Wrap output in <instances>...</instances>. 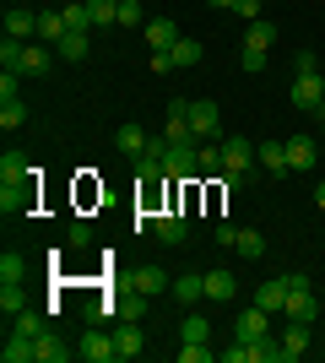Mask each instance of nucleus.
Here are the masks:
<instances>
[{
  "label": "nucleus",
  "mask_w": 325,
  "mask_h": 363,
  "mask_svg": "<svg viewBox=\"0 0 325 363\" xmlns=\"http://www.w3.org/2000/svg\"><path fill=\"white\" fill-rule=\"evenodd\" d=\"M282 315H287V320H298V325H314L320 303H314V293H309V277L287 272V309H282Z\"/></svg>",
  "instance_id": "nucleus-1"
},
{
  "label": "nucleus",
  "mask_w": 325,
  "mask_h": 363,
  "mask_svg": "<svg viewBox=\"0 0 325 363\" xmlns=\"http://www.w3.org/2000/svg\"><path fill=\"white\" fill-rule=\"evenodd\" d=\"M38 179V174H33ZM33 179H11V184H0V217H28L33 212V201H38V184Z\"/></svg>",
  "instance_id": "nucleus-2"
},
{
  "label": "nucleus",
  "mask_w": 325,
  "mask_h": 363,
  "mask_svg": "<svg viewBox=\"0 0 325 363\" xmlns=\"http://www.w3.org/2000/svg\"><path fill=\"white\" fill-rule=\"evenodd\" d=\"M190 130H195V141H222V114H217L212 98L190 104Z\"/></svg>",
  "instance_id": "nucleus-3"
},
{
  "label": "nucleus",
  "mask_w": 325,
  "mask_h": 363,
  "mask_svg": "<svg viewBox=\"0 0 325 363\" xmlns=\"http://www.w3.org/2000/svg\"><path fill=\"white\" fill-rule=\"evenodd\" d=\"M287 98H293V108L314 114V108L325 104V71H320V76H293V87H287Z\"/></svg>",
  "instance_id": "nucleus-4"
},
{
  "label": "nucleus",
  "mask_w": 325,
  "mask_h": 363,
  "mask_svg": "<svg viewBox=\"0 0 325 363\" xmlns=\"http://www.w3.org/2000/svg\"><path fill=\"white\" fill-rule=\"evenodd\" d=\"M76 358H81V363H114L120 352H114V336H103L98 325H87V331H81V342H76Z\"/></svg>",
  "instance_id": "nucleus-5"
},
{
  "label": "nucleus",
  "mask_w": 325,
  "mask_h": 363,
  "mask_svg": "<svg viewBox=\"0 0 325 363\" xmlns=\"http://www.w3.org/2000/svg\"><path fill=\"white\" fill-rule=\"evenodd\" d=\"M217 147H222V168L249 174V163H255V141H249V136H222Z\"/></svg>",
  "instance_id": "nucleus-6"
},
{
  "label": "nucleus",
  "mask_w": 325,
  "mask_h": 363,
  "mask_svg": "<svg viewBox=\"0 0 325 363\" xmlns=\"http://www.w3.org/2000/svg\"><path fill=\"white\" fill-rule=\"evenodd\" d=\"M233 336H244V342H261V336H271V315H266L261 303L239 309V320H233Z\"/></svg>",
  "instance_id": "nucleus-7"
},
{
  "label": "nucleus",
  "mask_w": 325,
  "mask_h": 363,
  "mask_svg": "<svg viewBox=\"0 0 325 363\" xmlns=\"http://www.w3.org/2000/svg\"><path fill=\"white\" fill-rule=\"evenodd\" d=\"M255 163H261L266 174H271V179L293 174V168H287V141H261V147H255Z\"/></svg>",
  "instance_id": "nucleus-8"
},
{
  "label": "nucleus",
  "mask_w": 325,
  "mask_h": 363,
  "mask_svg": "<svg viewBox=\"0 0 325 363\" xmlns=\"http://www.w3.org/2000/svg\"><path fill=\"white\" fill-rule=\"evenodd\" d=\"M309 331H314V325H298V320H287V331L277 336V342H282V363H293V358H304V352H309Z\"/></svg>",
  "instance_id": "nucleus-9"
},
{
  "label": "nucleus",
  "mask_w": 325,
  "mask_h": 363,
  "mask_svg": "<svg viewBox=\"0 0 325 363\" xmlns=\"http://www.w3.org/2000/svg\"><path fill=\"white\" fill-rule=\"evenodd\" d=\"M141 38H147V49H173V44H179V38H185V33L173 28L169 16H152V22L141 28Z\"/></svg>",
  "instance_id": "nucleus-10"
},
{
  "label": "nucleus",
  "mask_w": 325,
  "mask_h": 363,
  "mask_svg": "<svg viewBox=\"0 0 325 363\" xmlns=\"http://www.w3.org/2000/svg\"><path fill=\"white\" fill-rule=\"evenodd\" d=\"M114 147H120L125 157L136 163V157H147V147H152V136H147L141 125H120V130H114Z\"/></svg>",
  "instance_id": "nucleus-11"
},
{
  "label": "nucleus",
  "mask_w": 325,
  "mask_h": 363,
  "mask_svg": "<svg viewBox=\"0 0 325 363\" xmlns=\"http://www.w3.org/2000/svg\"><path fill=\"white\" fill-rule=\"evenodd\" d=\"M6 38H22V44H33V38H38V11H22V6H11V11H6Z\"/></svg>",
  "instance_id": "nucleus-12"
},
{
  "label": "nucleus",
  "mask_w": 325,
  "mask_h": 363,
  "mask_svg": "<svg viewBox=\"0 0 325 363\" xmlns=\"http://www.w3.org/2000/svg\"><path fill=\"white\" fill-rule=\"evenodd\" d=\"M255 303H261L266 315H282V309H287V277H271V282H261V288H255Z\"/></svg>",
  "instance_id": "nucleus-13"
},
{
  "label": "nucleus",
  "mask_w": 325,
  "mask_h": 363,
  "mask_svg": "<svg viewBox=\"0 0 325 363\" xmlns=\"http://www.w3.org/2000/svg\"><path fill=\"white\" fill-rule=\"evenodd\" d=\"M16 76H49V44H22V60H16Z\"/></svg>",
  "instance_id": "nucleus-14"
},
{
  "label": "nucleus",
  "mask_w": 325,
  "mask_h": 363,
  "mask_svg": "<svg viewBox=\"0 0 325 363\" xmlns=\"http://www.w3.org/2000/svg\"><path fill=\"white\" fill-rule=\"evenodd\" d=\"M49 315H55V309H33V303H28V309L11 320V331H16V336H33V342H38V336L49 331Z\"/></svg>",
  "instance_id": "nucleus-15"
},
{
  "label": "nucleus",
  "mask_w": 325,
  "mask_h": 363,
  "mask_svg": "<svg viewBox=\"0 0 325 363\" xmlns=\"http://www.w3.org/2000/svg\"><path fill=\"white\" fill-rule=\"evenodd\" d=\"M163 244H185L190 239V217H179V212H157V228H152Z\"/></svg>",
  "instance_id": "nucleus-16"
},
{
  "label": "nucleus",
  "mask_w": 325,
  "mask_h": 363,
  "mask_svg": "<svg viewBox=\"0 0 325 363\" xmlns=\"http://www.w3.org/2000/svg\"><path fill=\"white\" fill-rule=\"evenodd\" d=\"M287 168L293 174H309L314 168V136H287Z\"/></svg>",
  "instance_id": "nucleus-17"
},
{
  "label": "nucleus",
  "mask_w": 325,
  "mask_h": 363,
  "mask_svg": "<svg viewBox=\"0 0 325 363\" xmlns=\"http://www.w3.org/2000/svg\"><path fill=\"white\" fill-rule=\"evenodd\" d=\"M0 358L6 363H38V342H33V336H6V347H0Z\"/></svg>",
  "instance_id": "nucleus-18"
},
{
  "label": "nucleus",
  "mask_w": 325,
  "mask_h": 363,
  "mask_svg": "<svg viewBox=\"0 0 325 363\" xmlns=\"http://www.w3.org/2000/svg\"><path fill=\"white\" fill-rule=\"evenodd\" d=\"M22 277H28V255H22V250H6V255H0V288H22Z\"/></svg>",
  "instance_id": "nucleus-19"
},
{
  "label": "nucleus",
  "mask_w": 325,
  "mask_h": 363,
  "mask_svg": "<svg viewBox=\"0 0 325 363\" xmlns=\"http://www.w3.org/2000/svg\"><path fill=\"white\" fill-rule=\"evenodd\" d=\"M71 358H76V347H65L60 331H44V336H38V363H71Z\"/></svg>",
  "instance_id": "nucleus-20"
},
{
  "label": "nucleus",
  "mask_w": 325,
  "mask_h": 363,
  "mask_svg": "<svg viewBox=\"0 0 325 363\" xmlns=\"http://www.w3.org/2000/svg\"><path fill=\"white\" fill-rule=\"evenodd\" d=\"M65 11H38V38H33V44H60L65 38Z\"/></svg>",
  "instance_id": "nucleus-21"
},
{
  "label": "nucleus",
  "mask_w": 325,
  "mask_h": 363,
  "mask_svg": "<svg viewBox=\"0 0 325 363\" xmlns=\"http://www.w3.org/2000/svg\"><path fill=\"white\" fill-rule=\"evenodd\" d=\"M141 347H147V342H141V325L125 320L120 331H114V352H120V358H141Z\"/></svg>",
  "instance_id": "nucleus-22"
},
{
  "label": "nucleus",
  "mask_w": 325,
  "mask_h": 363,
  "mask_svg": "<svg viewBox=\"0 0 325 363\" xmlns=\"http://www.w3.org/2000/svg\"><path fill=\"white\" fill-rule=\"evenodd\" d=\"M173 298H179V303H201L206 298V277L201 272H185L179 282H173Z\"/></svg>",
  "instance_id": "nucleus-23"
},
{
  "label": "nucleus",
  "mask_w": 325,
  "mask_h": 363,
  "mask_svg": "<svg viewBox=\"0 0 325 363\" xmlns=\"http://www.w3.org/2000/svg\"><path fill=\"white\" fill-rule=\"evenodd\" d=\"M87 49H93V33H65L60 44H55V55L60 60H87Z\"/></svg>",
  "instance_id": "nucleus-24"
},
{
  "label": "nucleus",
  "mask_w": 325,
  "mask_h": 363,
  "mask_svg": "<svg viewBox=\"0 0 325 363\" xmlns=\"http://www.w3.org/2000/svg\"><path fill=\"white\" fill-rule=\"evenodd\" d=\"M33 174H38V168H33L22 152H6V157H0V184H11V179H33Z\"/></svg>",
  "instance_id": "nucleus-25"
},
{
  "label": "nucleus",
  "mask_w": 325,
  "mask_h": 363,
  "mask_svg": "<svg viewBox=\"0 0 325 363\" xmlns=\"http://www.w3.org/2000/svg\"><path fill=\"white\" fill-rule=\"evenodd\" d=\"M233 293H239L233 272H206V298H212V303H228Z\"/></svg>",
  "instance_id": "nucleus-26"
},
{
  "label": "nucleus",
  "mask_w": 325,
  "mask_h": 363,
  "mask_svg": "<svg viewBox=\"0 0 325 363\" xmlns=\"http://www.w3.org/2000/svg\"><path fill=\"white\" fill-rule=\"evenodd\" d=\"M141 309H147V293L130 282V293H120V298H114V315H120V320H141Z\"/></svg>",
  "instance_id": "nucleus-27"
},
{
  "label": "nucleus",
  "mask_w": 325,
  "mask_h": 363,
  "mask_svg": "<svg viewBox=\"0 0 325 363\" xmlns=\"http://www.w3.org/2000/svg\"><path fill=\"white\" fill-rule=\"evenodd\" d=\"M244 44H249V49H271V44H277V28H271L266 16H255V22H249V33H244Z\"/></svg>",
  "instance_id": "nucleus-28"
},
{
  "label": "nucleus",
  "mask_w": 325,
  "mask_h": 363,
  "mask_svg": "<svg viewBox=\"0 0 325 363\" xmlns=\"http://www.w3.org/2000/svg\"><path fill=\"white\" fill-rule=\"evenodd\" d=\"M136 288L147 293V298H157V293L169 288V277H163V266H141V272H136Z\"/></svg>",
  "instance_id": "nucleus-29"
},
{
  "label": "nucleus",
  "mask_w": 325,
  "mask_h": 363,
  "mask_svg": "<svg viewBox=\"0 0 325 363\" xmlns=\"http://www.w3.org/2000/svg\"><path fill=\"white\" fill-rule=\"evenodd\" d=\"M217 358H222V363H261V347L239 336V342H233V347H222V352H217Z\"/></svg>",
  "instance_id": "nucleus-30"
},
{
  "label": "nucleus",
  "mask_w": 325,
  "mask_h": 363,
  "mask_svg": "<svg viewBox=\"0 0 325 363\" xmlns=\"http://www.w3.org/2000/svg\"><path fill=\"white\" fill-rule=\"evenodd\" d=\"M233 250H239L244 260H261L266 255V239L255 233V228H239V244H233Z\"/></svg>",
  "instance_id": "nucleus-31"
},
{
  "label": "nucleus",
  "mask_w": 325,
  "mask_h": 363,
  "mask_svg": "<svg viewBox=\"0 0 325 363\" xmlns=\"http://www.w3.org/2000/svg\"><path fill=\"white\" fill-rule=\"evenodd\" d=\"M169 55H173V65H185V71H190V65H201V55H206V49L195 44V38H179V44H173Z\"/></svg>",
  "instance_id": "nucleus-32"
},
{
  "label": "nucleus",
  "mask_w": 325,
  "mask_h": 363,
  "mask_svg": "<svg viewBox=\"0 0 325 363\" xmlns=\"http://www.w3.org/2000/svg\"><path fill=\"white\" fill-rule=\"evenodd\" d=\"M201 179H222V147L201 141Z\"/></svg>",
  "instance_id": "nucleus-33"
},
{
  "label": "nucleus",
  "mask_w": 325,
  "mask_h": 363,
  "mask_svg": "<svg viewBox=\"0 0 325 363\" xmlns=\"http://www.w3.org/2000/svg\"><path fill=\"white\" fill-rule=\"evenodd\" d=\"M22 120H28V104H22V98H6V104H0V130H16Z\"/></svg>",
  "instance_id": "nucleus-34"
},
{
  "label": "nucleus",
  "mask_w": 325,
  "mask_h": 363,
  "mask_svg": "<svg viewBox=\"0 0 325 363\" xmlns=\"http://www.w3.org/2000/svg\"><path fill=\"white\" fill-rule=\"evenodd\" d=\"M179 336H185V342H212V325H206V315H185Z\"/></svg>",
  "instance_id": "nucleus-35"
},
{
  "label": "nucleus",
  "mask_w": 325,
  "mask_h": 363,
  "mask_svg": "<svg viewBox=\"0 0 325 363\" xmlns=\"http://www.w3.org/2000/svg\"><path fill=\"white\" fill-rule=\"evenodd\" d=\"M0 309H6V320H16V315H22V309H28L22 288H0Z\"/></svg>",
  "instance_id": "nucleus-36"
},
{
  "label": "nucleus",
  "mask_w": 325,
  "mask_h": 363,
  "mask_svg": "<svg viewBox=\"0 0 325 363\" xmlns=\"http://www.w3.org/2000/svg\"><path fill=\"white\" fill-rule=\"evenodd\" d=\"M217 352L206 347V342H185V347H179V363H212Z\"/></svg>",
  "instance_id": "nucleus-37"
},
{
  "label": "nucleus",
  "mask_w": 325,
  "mask_h": 363,
  "mask_svg": "<svg viewBox=\"0 0 325 363\" xmlns=\"http://www.w3.org/2000/svg\"><path fill=\"white\" fill-rule=\"evenodd\" d=\"M16 60H22V38H6L0 44V71H16Z\"/></svg>",
  "instance_id": "nucleus-38"
},
{
  "label": "nucleus",
  "mask_w": 325,
  "mask_h": 363,
  "mask_svg": "<svg viewBox=\"0 0 325 363\" xmlns=\"http://www.w3.org/2000/svg\"><path fill=\"white\" fill-rule=\"evenodd\" d=\"M65 244H71V250H87V244H93V228H87V223H71V228H65Z\"/></svg>",
  "instance_id": "nucleus-39"
},
{
  "label": "nucleus",
  "mask_w": 325,
  "mask_h": 363,
  "mask_svg": "<svg viewBox=\"0 0 325 363\" xmlns=\"http://www.w3.org/2000/svg\"><path fill=\"white\" fill-rule=\"evenodd\" d=\"M120 28H147L141 22V0H120Z\"/></svg>",
  "instance_id": "nucleus-40"
},
{
  "label": "nucleus",
  "mask_w": 325,
  "mask_h": 363,
  "mask_svg": "<svg viewBox=\"0 0 325 363\" xmlns=\"http://www.w3.org/2000/svg\"><path fill=\"white\" fill-rule=\"evenodd\" d=\"M239 65H244L249 76H255V71H266V49H249V44H244V49H239Z\"/></svg>",
  "instance_id": "nucleus-41"
},
{
  "label": "nucleus",
  "mask_w": 325,
  "mask_h": 363,
  "mask_svg": "<svg viewBox=\"0 0 325 363\" xmlns=\"http://www.w3.org/2000/svg\"><path fill=\"white\" fill-rule=\"evenodd\" d=\"M293 71H298V76H320V65H314L309 49H298V55H293Z\"/></svg>",
  "instance_id": "nucleus-42"
},
{
  "label": "nucleus",
  "mask_w": 325,
  "mask_h": 363,
  "mask_svg": "<svg viewBox=\"0 0 325 363\" xmlns=\"http://www.w3.org/2000/svg\"><path fill=\"white\" fill-rule=\"evenodd\" d=\"M173 71V55L169 49H152V76H169Z\"/></svg>",
  "instance_id": "nucleus-43"
},
{
  "label": "nucleus",
  "mask_w": 325,
  "mask_h": 363,
  "mask_svg": "<svg viewBox=\"0 0 325 363\" xmlns=\"http://www.w3.org/2000/svg\"><path fill=\"white\" fill-rule=\"evenodd\" d=\"M217 244H222V250H233V244H239V228H233V223H217Z\"/></svg>",
  "instance_id": "nucleus-44"
},
{
  "label": "nucleus",
  "mask_w": 325,
  "mask_h": 363,
  "mask_svg": "<svg viewBox=\"0 0 325 363\" xmlns=\"http://www.w3.org/2000/svg\"><path fill=\"white\" fill-rule=\"evenodd\" d=\"M233 11L244 16V22H255V16H261V0H233Z\"/></svg>",
  "instance_id": "nucleus-45"
},
{
  "label": "nucleus",
  "mask_w": 325,
  "mask_h": 363,
  "mask_svg": "<svg viewBox=\"0 0 325 363\" xmlns=\"http://www.w3.org/2000/svg\"><path fill=\"white\" fill-rule=\"evenodd\" d=\"M217 184H222V190L233 196V190H244V174H233V168H222V179H217Z\"/></svg>",
  "instance_id": "nucleus-46"
},
{
  "label": "nucleus",
  "mask_w": 325,
  "mask_h": 363,
  "mask_svg": "<svg viewBox=\"0 0 325 363\" xmlns=\"http://www.w3.org/2000/svg\"><path fill=\"white\" fill-rule=\"evenodd\" d=\"M6 98H16V71L0 76V104H6Z\"/></svg>",
  "instance_id": "nucleus-47"
},
{
  "label": "nucleus",
  "mask_w": 325,
  "mask_h": 363,
  "mask_svg": "<svg viewBox=\"0 0 325 363\" xmlns=\"http://www.w3.org/2000/svg\"><path fill=\"white\" fill-rule=\"evenodd\" d=\"M314 206H320V217H325V179L314 184Z\"/></svg>",
  "instance_id": "nucleus-48"
},
{
  "label": "nucleus",
  "mask_w": 325,
  "mask_h": 363,
  "mask_svg": "<svg viewBox=\"0 0 325 363\" xmlns=\"http://www.w3.org/2000/svg\"><path fill=\"white\" fill-rule=\"evenodd\" d=\"M206 6H228V11H233V0H206Z\"/></svg>",
  "instance_id": "nucleus-49"
},
{
  "label": "nucleus",
  "mask_w": 325,
  "mask_h": 363,
  "mask_svg": "<svg viewBox=\"0 0 325 363\" xmlns=\"http://www.w3.org/2000/svg\"><path fill=\"white\" fill-rule=\"evenodd\" d=\"M314 114H320V120H325V104H320V108H314Z\"/></svg>",
  "instance_id": "nucleus-50"
}]
</instances>
